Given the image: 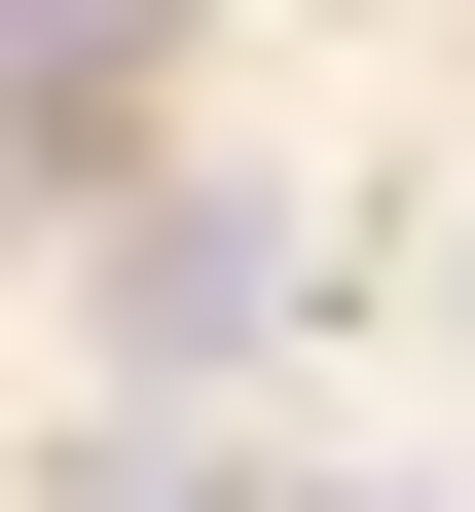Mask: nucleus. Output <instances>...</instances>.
<instances>
[{"label":"nucleus","instance_id":"f257e3e1","mask_svg":"<svg viewBox=\"0 0 475 512\" xmlns=\"http://www.w3.org/2000/svg\"><path fill=\"white\" fill-rule=\"evenodd\" d=\"M74 330H110V403H220V366L293 330V220H256V183H110V256H74Z\"/></svg>","mask_w":475,"mask_h":512},{"label":"nucleus","instance_id":"7ed1b4c3","mask_svg":"<svg viewBox=\"0 0 475 512\" xmlns=\"http://www.w3.org/2000/svg\"><path fill=\"white\" fill-rule=\"evenodd\" d=\"M439 366H475V220H439Z\"/></svg>","mask_w":475,"mask_h":512},{"label":"nucleus","instance_id":"f03ea898","mask_svg":"<svg viewBox=\"0 0 475 512\" xmlns=\"http://www.w3.org/2000/svg\"><path fill=\"white\" fill-rule=\"evenodd\" d=\"M147 37H183V0H0V183H74L110 110H147Z\"/></svg>","mask_w":475,"mask_h":512}]
</instances>
